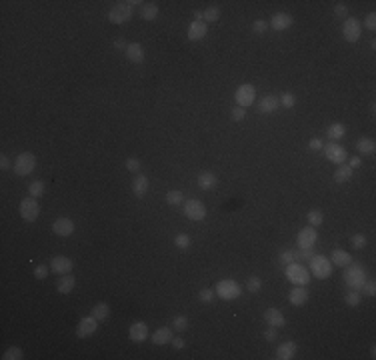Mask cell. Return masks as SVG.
Listing matches in <instances>:
<instances>
[{
    "label": "cell",
    "instance_id": "cell-1",
    "mask_svg": "<svg viewBox=\"0 0 376 360\" xmlns=\"http://www.w3.org/2000/svg\"><path fill=\"white\" fill-rule=\"evenodd\" d=\"M344 268H346L344 270V282L348 284V288L362 292V284L366 282V270H364V266H360L356 262H350Z\"/></svg>",
    "mask_w": 376,
    "mask_h": 360
},
{
    "label": "cell",
    "instance_id": "cell-2",
    "mask_svg": "<svg viewBox=\"0 0 376 360\" xmlns=\"http://www.w3.org/2000/svg\"><path fill=\"white\" fill-rule=\"evenodd\" d=\"M214 292H216V296L220 300H236L238 296L242 294V288H240V284L236 282V280H232V278H224V280H218V284L214 286Z\"/></svg>",
    "mask_w": 376,
    "mask_h": 360
},
{
    "label": "cell",
    "instance_id": "cell-3",
    "mask_svg": "<svg viewBox=\"0 0 376 360\" xmlns=\"http://www.w3.org/2000/svg\"><path fill=\"white\" fill-rule=\"evenodd\" d=\"M284 274H286V278L292 282V284H296V286H306L310 282V270L306 266H302L300 262H292L288 266H284Z\"/></svg>",
    "mask_w": 376,
    "mask_h": 360
},
{
    "label": "cell",
    "instance_id": "cell-4",
    "mask_svg": "<svg viewBox=\"0 0 376 360\" xmlns=\"http://www.w3.org/2000/svg\"><path fill=\"white\" fill-rule=\"evenodd\" d=\"M310 272L314 274V276L318 278V280H326L330 274H332V262L326 258V256H322V254H314L310 260Z\"/></svg>",
    "mask_w": 376,
    "mask_h": 360
},
{
    "label": "cell",
    "instance_id": "cell-5",
    "mask_svg": "<svg viewBox=\"0 0 376 360\" xmlns=\"http://www.w3.org/2000/svg\"><path fill=\"white\" fill-rule=\"evenodd\" d=\"M36 168V156L32 152H20L14 158V174L16 176H28L32 174V170Z\"/></svg>",
    "mask_w": 376,
    "mask_h": 360
},
{
    "label": "cell",
    "instance_id": "cell-6",
    "mask_svg": "<svg viewBox=\"0 0 376 360\" xmlns=\"http://www.w3.org/2000/svg\"><path fill=\"white\" fill-rule=\"evenodd\" d=\"M234 100H236V106H242V108H248V106H252L254 100H256V88H254V84H240V86L236 88L234 92Z\"/></svg>",
    "mask_w": 376,
    "mask_h": 360
},
{
    "label": "cell",
    "instance_id": "cell-7",
    "mask_svg": "<svg viewBox=\"0 0 376 360\" xmlns=\"http://www.w3.org/2000/svg\"><path fill=\"white\" fill-rule=\"evenodd\" d=\"M360 34H362V22L358 18L354 16H346L344 18V24H342V36L346 42L354 44V42L360 40Z\"/></svg>",
    "mask_w": 376,
    "mask_h": 360
},
{
    "label": "cell",
    "instance_id": "cell-8",
    "mask_svg": "<svg viewBox=\"0 0 376 360\" xmlns=\"http://www.w3.org/2000/svg\"><path fill=\"white\" fill-rule=\"evenodd\" d=\"M322 150H324V156L326 160H330L332 164H344L348 160V152H346V148L338 142H328L322 146Z\"/></svg>",
    "mask_w": 376,
    "mask_h": 360
},
{
    "label": "cell",
    "instance_id": "cell-9",
    "mask_svg": "<svg viewBox=\"0 0 376 360\" xmlns=\"http://www.w3.org/2000/svg\"><path fill=\"white\" fill-rule=\"evenodd\" d=\"M132 8L126 2H114V6L108 10V20L112 24H124L132 18Z\"/></svg>",
    "mask_w": 376,
    "mask_h": 360
},
{
    "label": "cell",
    "instance_id": "cell-10",
    "mask_svg": "<svg viewBox=\"0 0 376 360\" xmlns=\"http://www.w3.org/2000/svg\"><path fill=\"white\" fill-rule=\"evenodd\" d=\"M18 212H20V216H22V220H26V222H34V220L38 218V214H40L38 200H36L34 196H26L22 202H20Z\"/></svg>",
    "mask_w": 376,
    "mask_h": 360
},
{
    "label": "cell",
    "instance_id": "cell-11",
    "mask_svg": "<svg viewBox=\"0 0 376 360\" xmlns=\"http://www.w3.org/2000/svg\"><path fill=\"white\" fill-rule=\"evenodd\" d=\"M184 216L188 220H192V222H200V220L206 218V206L196 198L186 200L184 202Z\"/></svg>",
    "mask_w": 376,
    "mask_h": 360
},
{
    "label": "cell",
    "instance_id": "cell-12",
    "mask_svg": "<svg viewBox=\"0 0 376 360\" xmlns=\"http://www.w3.org/2000/svg\"><path fill=\"white\" fill-rule=\"evenodd\" d=\"M96 330H98V320L94 318L92 314H88V316H82V318H80V322L76 324V336H78V338H86V336H92Z\"/></svg>",
    "mask_w": 376,
    "mask_h": 360
},
{
    "label": "cell",
    "instance_id": "cell-13",
    "mask_svg": "<svg viewBox=\"0 0 376 360\" xmlns=\"http://www.w3.org/2000/svg\"><path fill=\"white\" fill-rule=\"evenodd\" d=\"M318 242V230L314 226H306L298 232V236H296V244L298 248H312Z\"/></svg>",
    "mask_w": 376,
    "mask_h": 360
},
{
    "label": "cell",
    "instance_id": "cell-14",
    "mask_svg": "<svg viewBox=\"0 0 376 360\" xmlns=\"http://www.w3.org/2000/svg\"><path fill=\"white\" fill-rule=\"evenodd\" d=\"M74 222L70 220V218H66V216H60V218H56L54 222H52V232L56 236H60V238H68V236H72V232H74Z\"/></svg>",
    "mask_w": 376,
    "mask_h": 360
},
{
    "label": "cell",
    "instance_id": "cell-15",
    "mask_svg": "<svg viewBox=\"0 0 376 360\" xmlns=\"http://www.w3.org/2000/svg\"><path fill=\"white\" fill-rule=\"evenodd\" d=\"M72 268H74V262L68 256H62V254H58V256H54L50 260V270L56 272L58 276H62V274H70Z\"/></svg>",
    "mask_w": 376,
    "mask_h": 360
},
{
    "label": "cell",
    "instance_id": "cell-16",
    "mask_svg": "<svg viewBox=\"0 0 376 360\" xmlns=\"http://www.w3.org/2000/svg\"><path fill=\"white\" fill-rule=\"evenodd\" d=\"M128 336H130V340H132L134 344H142V342L146 340V338L150 336V332H148V324L142 322V320L134 322V324L130 326V330H128Z\"/></svg>",
    "mask_w": 376,
    "mask_h": 360
},
{
    "label": "cell",
    "instance_id": "cell-17",
    "mask_svg": "<svg viewBox=\"0 0 376 360\" xmlns=\"http://www.w3.org/2000/svg\"><path fill=\"white\" fill-rule=\"evenodd\" d=\"M294 22V18H292L288 12H276L272 18H270V28L276 30V32H282V30H288Z\"/></svg>",
    "mask_w": 376,
    "mask_h": 360
},
{
    "label": "cell",
    "instance_id": "cell-18",
    "mask_svg": "<svg viewBox=\"0 0 376 360\" xmlns=\"http://www.w3.org/2000/svg\"><path fill=\"white\" fill-rule=\"evenodd\" d=\"M278 106H280V100H278V96H272V94H266L262 100H258L260 114H272L278 110Z\"/></svg>",
    "mask_w": 376,
    "mask_h": 360
},
{
    "label": "cell",
    "instance_id": "cell-19",
    "mask_svg": "<svg viewBox=\"0 0 376 360\" xmlns=\"http://www.w3.org/2000/svg\"><path fill=\"white\" fill-rule=\"evenodd\" d=\"M264 320L268 326H276V328H282L286 324V318H284V314L278 310V308H266L264 310Z\"/></svg>",
    "mask_w": 376,
    "mask_h": 360
},
{
    "label": "cell",
    "instance_id": "cell-20",
    "mask_svg": "<svg viewBox=\"0 0 376 360\" xmlns=\"http://www.w3.org/2000/svg\"><path fill=\"white\" fill-rule=\"evenodd\" d=\"M288 302L292 306H304L308 302V290L306 286H296L288 292Z\"/></svg>",
    "mask_w": 376,
    "mask_h": 360
},
{
    "label": "cell",
    "instance_id": "cell-21",
    "mask_svg": "<svg viewBox=\"0 0 376 360\" xmlns=\"http://www.w3.org/2000/svg\"><path fill=\"white\" fill-rule=\"evenodd\" d=\"M124 54H126V58L130 62H134V64H142L144 62V46L140 42H130L126 46V50H124Z\"/></svg>",
    "mask_w": 376,
    "mask_h": 360
},
{
    "label": "cell",
    "instance_id": "cell-22",
    "mask_svg": "<svg viewBox=\"0 0 376 360\" xmlns=\"http://www.w3.org/2000/svg\"><path fill=\"white\" fill-rule=\"evenodd\" d=\"M206 34H208V26H206L204 20H194V22L188 26V40H192V42L202 40Z\"/></svg>",
    "mask_w": 376,
    "mask_h": 360
},
{
    "label": "cell",
    "instance_id": "cell-23",
    "mask_svg": "<svg viewBox=\"0 0 376 360\" xmlns=\"http://www.w3.org/2000/svg\"><path fill=\"white\" fill-rule=\"evenodd\" d=\"M172 328L170 326H162V328H156L152 332V344L154 346H164V344H168L172 340Z\"/></svg>",
    "mask_w": 376,
    "mask_h": 360
},
{
    "label": "cell",
    "instance_id": "cell-24",
    "mask_svg": "<svg viewBox=\"0 0 376 360\" xmlns=\"http://www.w3.org/2000/svg\"><path fill=\"white\" fill-rule=\"evenodd\" d=\"M296 352H298V344L290 340V342H284L276 348V358L278 360H292L296 356Z\"/></svg>",
    "mask_w": 376,
    "mask_h": 360
},
{
    "label": "cell",
    "instance_id": "cell-25",
    "mask_svg": "<svg viewBox=\"0 0 376 360\" xmlns=\"http://www.w3.org/2000/svg\"><path fill=\"white\" fill-rule=\"evenodd\" d=\"M300 260V248H284L278 252V262L282 266H288L292 262H298Z\"/></svg>",
    "mask_w": 376,
    "mask_h": 360
},
{
    "label": "cell",
    "instance_id": "cell-26",
    "mask_svg": "<svg viewBox=\"0 0 376 360\" xmlns=\"http://www.w3.org/2000/svg\"><path fill=\"white\" fill-rule=\"evenodd\" d=\"M330 260H332V264H334V266L344 268V266H348V264L352 262V256H350V252H348V250H344V248H334V250H332Z\"/></svg>",
    "mask_w": 376,
    "mask_h": 360
},
{
    "label": "cell",
    "instance_id": "cell-27",
    "mask_svg": "<svg viewBox=\"0 0 376 360\" xmlns=\"http://www.w3.org/2000/svg\"><path fill=\"white\" fill-rule=\"evenodd\" d=\"M148 186H150L148 178H146L144 174H136L134 180H132V192H134V196L142 198L146 192H148Z\"/></svg>",
    "mask_w": 376,
    "mask_h": 360
},
{
    "label": "cell",
    "instance_id": "cell-28",
    "mask_svg": "<svg viewBox=\"0 0 376 360\" xmlns=\"http://www.w3.org/2000/svg\"><path fill=\"white\" fill-rule=\"evenodd\" d=\"M74 286H76V278L72 276V274H62V276L58 278V282H56V290L60 294H70L74 290Z\"/></svg>",
    "mask_w": 376,
    "mask_h": 360
},
{
    "label": "cell",
    "instance_id": "cell-29",
    "mask_svg": "<svg viewBox=\"0 0 376 360\" xmlns=\"http://www.w3.org/2000/svg\"><path fill=\"white\" fill-rule=\"evenodd\" d=\"M326 134H328V138H330L332 142L342 140L344 134H346V126H344V122H332L328 128H326Z\"/></svg>",
    "mask_w": 376,
    "mask_h": 360
},
{
    "label": "cell",
    "instance_id": "cell-30",
    "mask_svg": "<svg viewBox=\"0 0 376 360\" xmlns=\"http://www.w3.org/2000/svg\"><path fill=\"white\" fill-rule=\"evenodd\" d=\"M356 150H358V154L372 156V154H374V150H376V144H374V140H372V138L362 136V138H358V140H356Z\"/></svg>",
    "mask_w": 376,
    "mask_h": 360
},
{
    "label": "cell",
    "instance_id": "cell-31",
    "mask_svg": "<svg viewBox=\"0 0 376 360\" xmlns=\"http://www.w3.org/2000/svg\"><path fill=\"white\" fill-rule=\"evenodd\" d=\"M352 174H354V170L348 164H338V168L334 170V180H336L338 184H344V182L352 180Z\"/></svg>",
    "mask_w": 376,
    "mask_h": 360
},
{
    "label": "cell",
    "instance_id": "cell-32",
    "mask_svg": "<svg viewBox=\"0 0 376 360\" xmlns=\"http://www.w3.org/2000/svg\"><path fill=\"white\" fill-rule=\"evenodd\" d=\"M94 318L98 320V322H104V320H108V316H110V306L106 304V302H96L94 306H92V312H90Z\"/></svg>",
    "mask_w": 376,
    "mask_h": 360
},
{
    "label": "cell",
    "instance_id": "cell-33",
    "mask_svg": "<svg viewBox=\"0 0 376 360\" xmlns=\"http://www.w3.org/2000/svg\"><path fill=\"white\" fill-rule=\"evenodd\" d=\"M216 184H218L216 174H212V172H202V174H198V186H200L202 190H212Z\"/></svg>",
    "mask_w": 376,
    "mask_h": 360
},
{
    "label": "cell",
    "instance_id": "cell-34",
    "mask_svg": "<svg viewBox=\"0 0 376 360\" xmlns=\"http://www.w3.org/2000/svg\"><path fill=\"white\" fill-rule=\"evenodd\" d=\"M140 16L144 20H154L158 16V4L156 2H142L140 6Z\"/></svg>",
    "mask_w": 376,
    "mask_h": 360
},
{
    "label": "cell",
    "instance_id": "cell-35",
    "mask_svg": "<svg viewBox=\"0 0 376 360\" xmlns=\"http://www.w3.org/2000/svg\"><path fill=\"white\" fill-rule=\"evenodd\" d=\"M202 20L204 22H216V20H220V8L216 4H210L208 8L202 10Z\"/></svg>",
    "mask_w": 376,
    "mask_h": 360
},
{
    "label": "cell",
    "instance_id": "cell-36",
    "mask_svg": "<svg viewBox=\"0 0 376 360\" xmlns=\"http://www.w3.org/2000/svg\"><path fill=\"white\" fill-rule=\"evenodd\" d=\"M44 192H46V184H44L42 180H32V182L28 184V194H30V196L40 198V196H44Z\"/></svg>",
    "mask_w": 376,
    "mask_h": 360
},
{
    "label": "cell",
    "instance_id": "cell-37",
    "mask_svg": "<svg viewBox=\"0 0 376 360\" xmlns=\"http://www.w3.org/2000/svg\"><path fill=\"white\" fill-rule=\"evenodd\" d=\"M306 218H308V224H310V226H314V228H318V226L324 222V216H322V212H320L318 208H312V210H308Z\"/></svg>",
    "mask_w": 376,
    "mask_h": 360
},
{
    "label": "cell",
    "instance_id": "cell-38",
    "mask_svg": "<svg viewBox=\"0 0 376 360\" xmlns=\"http://www.w3.org/2000/svg\"><path fill=\"white\" fill-rule=\"evenodd\" d=\"M344 302H346L348 306H358V304L362 302V292H360V290H352V288H350V292H346V294H344Z\"/></svg>",
    "mask_w": 376,
    "mask_h": 360
},
{
    "label": "cell",
    "instance_id": "cell-39",
    "mask_svg": "<svg viewBox=\"0 0 376 360\" xmlns=\"http://www.w3.org/2000/svg\"><path fill=\"white\" fill-rule=\"evenodd\" d=\"M190 244H192V238L188 236L186 232H180V234L174 236V246L180 248V250H188V248H190Z\"/></svg>",
    "mask_w": 376,
    "mask_h": 360
},
{
    "label": "cell",
    "instance_id": "cell-40",
    "mask_svg": "<svg viewBox=\"0 0 376 360\" xmlns=\"http://www.w3.org/2000/svg\"><path fill=\"white\" fill-rule=\"evenodd\" d=\"M188 328V316H184V314H176L174 318H172V330H176V332H184Z\"/></svg>",
    "mask_w": 376,
    "mask_h": 360
},
{
    "label": "cell",
    "instance_id": "cell-41",
    "mask_svg": "<svg viewBox=\"0 0 376 360\" xmlns=\"http://www.w3.org/2000/svg\"><path fill=\"white\" fill-rule=\"evenodd\" d=\"M2 358H4V360H22V358H24V352H22V348H20V346H10V348H6V352L2 354Z\"/></svg>",
    "mask_w": 376,
    "mask_h": 360
},
{
    "label": "cell",
    "instance_id": "cell-42",
    "mask_svg": "<svg viewBox=\"0 0 376 360\" xmlns=\"http://www.w3.org/2000/svg\"><path fill=\"white\" fill-rule=\"evenodd\" d=\"M166 202H168L170 206H178L184 202V194L180 192V190H170L168 194H166Z\"/></svg>",
    "mask_w": 376,
    "mask_h": 360
},
{
    "label": "cell",
    "instance_id": "cell-43",
    "mask_svg": "<svg viewBox=\"0 0 376 360\" xmlns=\"http://www.w3.org/2000/svg\"><path fill=\"white\" fill-rule=\"evenodd\" d=\"M124 166H126V170H130V172H136V174H140L142 162H140V158H136V156H130V158H126V160H124Z\"/></svg>",
    "mask_w": 376,
    "mask_h": 360
},
{
    "label": "cell",
    "instance_id": "cell-44",
    "mask_svg": "<svg viewBox=\"0 0 376 360\" xmlns=\"http://www.w3.org/2000/svg\"><path fill=\"white\" fill-rule=\"evenodd\" d=\"M198 298H200V302H204V304H210V302H214V298H216V292H214L212 288H202V290L198 292Z\"/></svg>",
    "mask_w": 376,
    "mask_h": 360
},
{
    "label": "cell",
    "instance_id": "cell-45",
    "mask_svg": "<svg viewBox=\"0 0 376 360\" xmlns=\"http://www.w3.org/2000/svg\"><path fill=\"white\" fill-rule=\"evenodd\" d=\"M260 288H262V280H260V276H250V278L246 280V290H248V292L256 294V292H260Z\"/></svg>",
    "mask_w": 376,
    "mask_h": 360
},
{
    "label": "cell",
    "instance_id": "cell-46",
    "mask_svg": "<svg viewBox=\"0 0 376 360\" xmlns=\"http://www.w3.org/2000/svg\"><path fill=\"white\" fill-rule=\"evenodd\" d=\"M278 100H280V106H284V108H294V104H296V96L292 92H284Z\"/></svg>",
    "mask_w": 376,
    "mask_h": 360
},
{
    "label": "cell",
    "instance_id": "cell-47",
    "mask_svg": "<svg viewBox=\"0 0 376 360\" xmlns=\"http://www.w3.org/2000/svg\"><path fill=\"white\" fill-rule=\"evenodd\" d=\"M366 236L362 234V232H358V234H354L352 238H350V244H352V248H356V250H362L364 246H366Z\"/></svg>",
    "mask_w": 376,
    "mask_h": 360
},
{
    "label": "cell",
    "instance_id": "cell-48",
    "mask_svg": "<svg viewBox=\"0 0 376 360\" xmlns=\"http://www.w3.org/2000/svg\"><path fill=\"white\" fill-rule=\"evenodd\" d=\"M362 28H366L368 32H374V30H376V14H374V12H368V14H366Z\"/></svg>",
    "mask_w": 376,
    "mask_h": 360
},
{
    "label": "cell",
    "instance_id": "cell-49",
    "mask_svg": "<svg viewBox=\"0 0 376 360\" xmlns=\"http://www.w3.org/2000/svg\"><path fill=\"white\" fill-rule=\"evenodd\" d=\"M266 30H268V22H266V20L258 18V20H254V22H252V32H254V34H264Z\"/></svg>",
    "mask_w": 376,
    "mask_h": 360
},
{
    "label": "cell",
    "instance_id": "cell-50",
    "mask_svg": "<svg viewBox=\"0 0 376 360\" xmlns=\"http://www.w3.org/2000/svg\"><path fill=\"white\" fill-rule=\"evenodd\" d=\"M322 146H324L322 138L314 136V138H310V142H308V150H312V152H318V150H322Z\"/></svg>",
    "mask_w": 376,
    "mask_h": 360
},
{
    "label": "cell",
    "instance_id": "cell-51",
    "mask_svg": "<svg viewBox=\"0 0 376 360\" xmlns=\"http://www.w3.org/2000/svg\"><path fill=\"white\" fill-rule=\"evenodd\" d=\"M48 266H44V264H38L36 268H34V276L38 278V280H44L46 276H48Z\"/></svg>",
    "mask_w": 376,
    "mask_h": 360
},
{
    "label": "cell",
    "instance_id": "cell-52",
    "mask_svg": "<svg viewBox=\"0 0 376 360\" xmlns=\"http://www.w3.org/2000/svg\"><path fill=\"white\" fill-rule=\"evenodd\" d=\"M230 116H232V120H234V122H240V120L246 116V108H242V106H234V108H232V112H230Z\"/></svg>",
    "mask_w": 376,
    "mask_h": 360
},
{
    "label": "cell",
    "instance_id": "cell-53",
    "mask_svg": "<svg viewBox=\"0 0 376 360\" xmlns=\"http://www.w3.org/2000/svg\"><path fill=\"white\" fill-rule=\"evenodd\" d=\"M264 338L268 342H274L276 338H278V332H276V326H268L266 330H264Z\"/></svg>",
    "mask_w": 376,
    "mask_h": 360
},
{
    "label": "cell",
    "instance_id": "cell-54",
    "mask_svg": "<svg viewBox=\"0 0 376 360\" xmlns=\"http://www.w3.org/2000/svg\"><path fill=\"white\" fill-rule=\"evenodd\" d=\"M362 292L368 294V296H374V294H376V282H374V280H366V282L362 284Z\"/></svg>",
    "mask_w": 376,
    "mask_h": 360
},
{
    "label": "cell",
    "instance_id": "cell-55",
    "mask_svg": "<svg viewBox=\"0 0 376 360\" xmlns=\"http://www.w3.org/2000/svg\"><path fill=\"white\" fill-rule=\"evenodd\" d=\"M0 168H2V170H10V168H14V162L6 154H2L0 156Z\"/></svg>",
    "mask_w": 376,
    "mask_h": 360
},
{
    "label": "cell",
    "instance_id": "cell-56",
    "mask_svg": "<svg viewBox=\"0 0 376 360\" xmlns=\"http://www.w3.org/2000/svg\"><path fill=\"white\" fill-rule=\"evenodd\" d=\"M334 14L336 16H348V8H346V4H342V2H338L336 6H334Z\"/></svg>",
    "mask_w": 376,
    "mask_h": 360
},
{
    "label": "cell",
    "instance_id": "cell-57",
    "mask_svg": "<svg viewBox=\"0 0 376 360\" xmlns=\"http://www.w3.org/2000/svg\"><path fill=\"white\" fill-rule=\"evenodd\" d=\"M170 344H172V348H176V350H182L184 346H186V342H184V338H180V336H174L172 340H170Z\"/></svg>",
    "mask_w": 376,
    "mask_h": 360
},
{
    "label": "cell",
    "instance_id": "cell-58",
    "mask_svg": "<svg viewBox=\"0 0 376 360\" xmlns=\"http://www.w3.org/2000/svg\"><path fill=\"white\" fill-rule=\"evenodd\" d=\"M314 256V250L312 248H300V260H310Z\"/></svg>",
    "mask_w": 376,
    "mask_h": 360
},
{
    "label": "cell",
    "instance_id": "cell-59",
    "mask_svg": "<svg viewBox=\"0 0 376 360\" xmlns=\"http://www.w3.org/2000/svg\"><path fill=\"white\" fill-rule=\"evenodd\" d=\"M360 164H362V158H360V156H352V158H348V166L352 168V170H354V168H360Z\"/></svg>",
    "mask_w": 376,
    "mask_h": 360
},
{
    "label": "cell",
    "instance_id": "cell-60",
    "mask_svg": "<svg viewBox=\"0 0 376 360\" xmlns=\"http://www.w3.org/2000/svg\"><path fill=\"white\" fill-rule=\"evenodd\" d=\"M126 46L128 44H126V40H124V38H116L114 40V48L116 50H126Z\"/></svg>",
    "mask_w": 376,
    "mask_h": 360
},
{
    "label": "cell",
    "instance_id": "cell-61",
    "mask_svg": "<svg viewBox=\"0 0 376 360\" xmlns=\"http://www.w3.org/2000/svg\"><path fill=\"white\" fill-rule=\"evenodd\" d=\"M194 18H196V20H202V10H196V12H194Z\"/></svg>",
    "mask_w": 376,
    "mask_h": 360
}]
</instances>
